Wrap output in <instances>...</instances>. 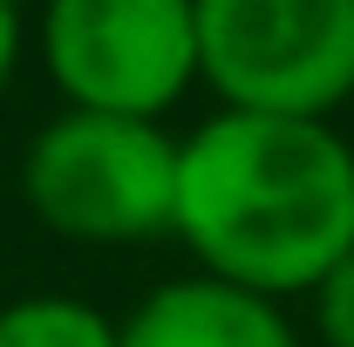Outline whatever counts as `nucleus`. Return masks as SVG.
Returning <instances> with one entry per match:
<instances>
[{"instance_id":"f257e3e1","label":"nucleus","mask_w":354,"mask_h":347,"mask_svg":"<svg viewBox=\"0 0 354 347\" xmlns=\"http://www.w3.org/2000/svg\"><path fill=\"white\" fill-rule=\"evenodd\" d=\"M171 232L225 286L313 293L354 252V143L320 116L218 109L177 136Z\"/></svg>"},{"instance_id":"f03ea898","label":"nucleus","mask_w":354,"mask_h":347,"mask_svg":"<svg viewBox=\"0 0 354 347\" xmlns=\"http://www.w3.org/2000/svg\"><path fill=\"white\" fill-rule=\"evenodd\" d=\"M21 198L62 238L136 245L177 225V136L143 116L62 109L28 136Z\"/></svg>"},{"instance_id":"7ed1b4c3","label":"nucleus","mask_w":354,"mask_h":347,"mask_svg":"<svg viewBox=\"0 0 354 347\" xmlns=\"http://www.w3.org/2000/svg\"><path fill=\"white\" fill-rule=\"evenodd\" d=\"M198 75L225 109L327 123L354 95V0H198Z\"/></svg>"},{"instance_id":"20e7f679","label":"nucleus","mask_w":354,"mask_h":347,"mask_svg":"<svg viewBox=\"0 0 354 347\" xmlns=\"http://www.w3.org/2000/svg\"><path fill=\"white\" fill-rule=\"evenodd\" d=\"M41 62L68 109L157 123L198 82V0H48Z\"/></svg>"},{"instance_id":"39448f33","label":"nucleus","mask_w":354,"mask_h":347,"mask_svg":"<svg viewBox=\"0 0 354 347\" xmlns=\"http://www.w3.org/2000/svg\"><path fill=\"white\" fill-rule=\"evenodd\" d=\"M116 347H300V334L279 300L191 272L150 286L130 306V320H116Z\"/></svg>"},{"instance_id":"423d86ee","label":"nucleus","mask_w":354,"mask_h":347,"mask_svg":"<svg viewBox=\"0 0 354 347\" xmlns=\"http://www.w3.org/2000/svg\"><path fill=\"white\" fill-rule=\"evenodd\" d=\"M0 347H116V320L75 293H28L0 306Z\"/></svg>"},{"instance_id":"0eeeda50","label":"nucleus","mask_w":354,"mask_h":347,"mask_svg":"<svg viewBox=\"0 0 354 347\" xmlns=\"http://www.w3.org/2000/svg\"><path fill=\"white\" fill-rule=\"evenodd\" d=\"M313 313H320L327 347H354V252L313 286Z\"/></svg>"},{"instance_id":"6e6552de","label":"nucleus","mask_w":354,"mask_h":347,"mask_svg":"<svg viewBox=\"0 0 354 347\" xmlns=\"http://www.w3.org/2000/svg\"><path fill=\"white\" fill-rule=\"evenodd\" d=\"M21 41H28L21 7H14V0H0V88L14 82V68H21Z\"/></svg>"},{"instance_id":"1a4fd4ad","label":"nucleus","mask_w":354,"mask_h":347,"mask_svg":"<svg viewBox=\"0 0 354 347\" xmlns=\"http://www.w3.org/2000/svg\"><path fill=\"white\" fill-rule=\"evenodd\" d=\"M14 7H21V14H28V7H48V0H14Z\"/></svg>"}]
</instances>
